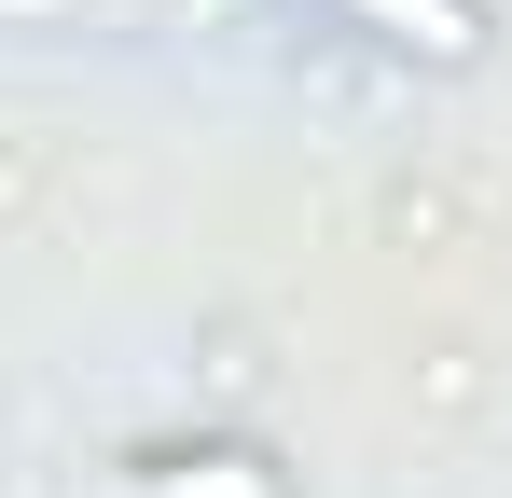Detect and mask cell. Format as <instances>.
I'll use <instances>...</instances> for the list:
<instances>
[{
	"mask_svg": "<svg viewBox=\"0 0 512 498\" xmlns=\"http://www.w3.org/2000/svg\"><path fill=\"white\" fill-rule=\"evenodd\" d=\"M153 498H263V471H236V457H194V471H153Z\"/></svg>",
	"mask_w": 512,
	"mask_h": 498,
	"instance_id": "cell-2",
	"label": "cell"
},
{
	"mask_svg": "<svg viewBox=\"0 0 512 498\" xmlns=\"http://www.w3.org/2000/svg\"><path fill=\"white\" fill-rule=\"evenodd\" d=\"M346 14H374V28L416 42V56H471V14H457V0H346Z\"/></svg>",
	"mask_w": 512,
	"mask_h": 498,
	"instance_id": "cell-1",
	"label": "cell"
}]
</instances>
